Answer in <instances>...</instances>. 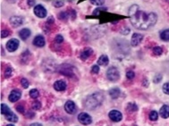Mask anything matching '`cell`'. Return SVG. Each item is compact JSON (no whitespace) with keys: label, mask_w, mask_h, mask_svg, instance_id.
I'll return each instance as SVG.
<instances>
[{"label":"cell","mask_w":169,"mask_h":126,"mask_svg":"<svg viewBox=\"0 0 169 126\" xmlns=\"http://www.w3.org/2000/svg\"><path fill=\"white\" fill-rule=\"evenodd\" d=\"M149 119H150L151 121H157L158 118H159V114H158L157 111H151V112L149 113Z\"/></svg>","instance_id":"obj_24"},{"label":"cell","mask_w":169,"mask_h":126,"mask_svg":"<svg viewBox=\"0 0 169 126\" xmlns=\"http://www.w3.org/2000/svg\"><path fill=\"white\" fill-rule=\"evenodd\" d=\"M78 121L81 124H84V125H89L92 123L91 117L87 113H81L78 116Z\"/></svg>","instance_id":"obj_5"},{"label":"cell","mask_w":169,"mask_h":126,"mask_svg":"<svg viewBox=\"0 0 169 126\" xmlns=\"http://www.w3.org/2000/svg\"><path fill=\"white\" fill-rule=\"evenodd\" d=\"M16 110H17L19 113H21V114H23V113H24L25 108H24V107H23L22 105H18V106L16 107Z\"/></svg>","instance_id":"obj_38"},{"label":"cell","mask_w":169,"mask_h":126,"mask_svg":"<svg viewBox=\"0 0 169 126\" xmlns=\"http://www.w3.org/2000/svg\"><path fill=\"white\" fill-rule=\"evenodd\" d=\"M11 111L10 108L8 107L7 105H6V104H1V114L3 115V116H7L8 114H10Z\"/></svg>","instance_id":"obj_20"},{"label":"cell","mask_w":169,"mask_h":126,"mask_svg":"<svg viewBox=\"0 0 169 126\" xmlns=\"http://www.w3.org/2000/svg\"><path fill=\"white\" fill-rule=\"evenodd\" d=\"M160 39L164 41H168L169 40V29L165 30L160 33Z\"/></svg>","instance_id":"obj_22"},{"label":"cell","mask_w":169,"mask_h":126,"mask_svg":"<svg viewBox=\"0 0 169 126\" xmlns=\"http://www.w3.org/2000/svg\"><path fill=\"white\" fill-rule=\"evenodd\" d=\"M27 3L29 6H33L35 4V0H27Z\"/></svg>","instance_id":"obj_42"},{"label":"cell","mask_w":169,"mask_h":126,"mask_svg":"<svg viewBox=\"0 0 169 126\" xmlns=\"http://www.w3.org/2000/svg\"><path fill=\"white\" fill-rule=\"evenodd\" d=\"M60 73L65 75V76H67V77H73V71L72 69V66L69 65H63L59 70Z\"/></svg>","instance_id":"obj_6"},{"label":"cell","mask_w":169,"mask_h":126,"mask_svg":"<svg viewBox=\"0 0 169 126\" xmlns=\"http://www.w3.org/2000/svg\"><path fill=\"white\" fill-rule=\"evenodd\" d=\"M93 53V50L90 48H85L81 52V55H80V57L81 60H86L90 57V55Z\"/></svg>","instance_id":"obj_14"},{"label":"cell","mask_w":169,"mask_h":126,"mask_svg":"<svg viewBox=\"0 0 169 126\" xmlns=\"http://www.w3.org/2000/svg\"><path fill=\"white\" fill-rule=\"evenodd\" d=\"M107 10V8H104V7H98L97 9L95 10L94 12H93V14H100V12L101 11H106Z\"/></svg>","instance_id":"obj_39"},{"label":"cell","mask_w":169,"mask_h":126,"mask_svg":"<svg viewBox=\"0 0 169 126\" xmlns=\"http://www.w3.org/2000/svg\"><path fill=\"white\" fill-rule=\"evenodd\" d=\"M134 76H135V74H134V72H132V71H129L126 73V77L129 80H132Z\"/></svg>","instance_id":"obj_37"},{"label":"cell","mask_w":169,"mask_h":126,"mask_svg":"<svg viewBox=\"0 0 169 126\" xmlns=\"http://www.w3.org/2000/svg\"><path fill=\"white\" fill-rule=\"evenodd\" d=\"M152 52H153V55H155V56H160L163 53V49H161L160 47H155L153 49Z\"/></svg>","instance_id":"obj_27"},{"label":"cell","mask_w":169,"mask_h":126,"mask_svg":"<svg viewBox=\"0 0 169 126\" xmlns=\"http://www.w3.org/2000/svg\"><path fill=\"white\" fill-rule=\"evenodd\" d=\"M9 34H10V32H9L7 30H3L1 31V38H2V39L6 38L7 36H9Z\"/></svg>","instance_id":"obj_35"},{"label":"cell","mask_w":169,"mask_h":126,"mask_svg":"<svg viewBox=\"0 0 169 126\" xmlns=\"http://www.w3.org/2000/svg\"><path fill=\"white\" fill-rule=\"evenodd\" d=\"M54 89L57 91H64L66 89V83L64 81H57L54 83Z\"/></svg>","instance_id":"obj_15"},{"label":"cell","mask_w":169,"mask_h":126,"mask_svg":"<svg viewBox=\"0 0 169 126\" xmlns=\"http://www.w3.org/2000/svg\"><path fill=\"white\" fill-rule=\"evenodd\" d=\"M91 73H93V74H98L99 73H100V67H99V65H93L92 68H91Z\"/></svg>","instance_id":"obj_33"},{"label":"cell","mask_w":169,"mask_h":126,"mask_svg":"<svg viewBox=\"0 0 169 126\" xmlns=\"http://www.w3.org/2000/svg\"><path fill=\"white\" fill-rule=\"evenodd\" d=\"M6 119L8 121V122H12V123H16L18 121V117L16 116L15 114H14L13 112H11L10 114H8L7 116H6Z\"/></svg>","instance_id":"obj_21"},{"label":"cell","mask_w":169,"mask_h":126,"mask_svg":"<svg viewBox=\"0 0 169 126\" xmlns=\"http://www.w3.org/2000/svg\"><path fill=\"white\" fill-rule=\"evenodd\" d=\"M19 40L16 39H11L6 43V49L10 52H14L19 48Z\"/></svg>","instance_id":"obj_9"},{"label":"cell","mask_w":169,"mask_h":126,"mask_svg":"<svg viewBox=\"0 0 169 126\" xmlns=\"http://www.w3.org/2000/svg\"><path fill=\"white\" fill-rule=\"evenodd\" d=\"M63 41H64V38H63V36L62 35H57V37L55 38V42L57 43V44H61V43H63Z\"/></svg>","instance_id":"obj_32"},{"label":"cell","mask_w":169,"mask_h":126,"mask_svg":"<svg viewBox=\"0 0 169 126\" xmlns=\"http://www.w3.org/2000/svg\"><path fill=\"white\" fill-rule=\"evenodd\" d=\"M107 77L109 80L110 81H117L118 79L120 78V73L118 69L115 66L108 68V70L107 71Z\"/></svg>","instance_id":"obj_3"},{"label":"cell","mask_w":169,"mask_h":126,"mask_svg":"<svg viewBox=\"0 0 169 126\" xmlns=\"http://www.w3.org/2000/svg\"><path fill=\"white\" fill-rule=\"evenodd\" d=\"M30 29H27V28H24V29H22L19 32V36L22 40H26V39H29V37L30 36Z\"/></svg>","instance_id":"obj_16"},{"label":"cell","mask_w":169,"mask_h":126,"mask_svg":"<svg viewBox=\"0 0 169 126\" xmlns=\"http://www.w3.org/2000/svg\"><path fill=\"white\" fill-rule=\"evenodd\" d=\"M143 39V36L140 33H133L132 37V40H131V43H132V47H137L140 43L141 42V40Z\"/></svg>","instance_id":"obj_11"},{"label":"cell","mask_w":169,"mask_h":126,"mask_svg":"<svg viewBox=\"0 0 169 126\" xmlns=\"http://www.w3.org/2000/svg\"><path fill=\"white\" fill-rule=\"evenodd\" d=\"M34 14L39 18H45L48 14V12L43 6L38 5L34 7Z\"/></svg>","instance_id":"obj_4"},{"label":"cell","mask_w":169,"mask_h":126,"mask_svg":"<svg viewBox=\"0 0 169 126\" xmlns=\"http://www.w3.org/2000/svg\"><path fill=\"white\" fill-rule=\"evenodd\" d=\"M40 107H41V104H40V101H34L33 102V104H32V109H34V110H39L40 109Z\"/></svg>","instance_id":"obj_31"},{"label":"cell","mask_w":169,"mask_h":126,"mask_svg":"<svg viewBox=\"0 0 169 126\" xmlns=\"http://www.w3.org/2000/svg\"><path fill=\"white\" fill-rule=\"evenodd\" d=\"M45 39H44V37L43 36H40V35H38V36H36L34 39H33V44L36 46V47H38V48H42V47H44L45 46Z\"/></svg>","instance_id":"obj_13"},{"label":"cell","mask_w":169,"mask_h":126,"mask_svg":"<svg viewBox=\"0 0 169 126\" xmlns=\"http://www.w3.org/2000/svg\"><path fill=\"white\" fill-rule=\"evenodd\" d=\"M167 1H168V2H169V0H167Z\"/></svg>","instance_id":"obj_44"},{"label":"cell","mask_w":169,"mask_h":126,"mask_svg":"<svg viewBox=\"0 0 169 126\" xmlns=\"http://www.w3.org/2000/svg\"><path fill=\"white\" fill-rule=\"evenodd\" d=\"M21 84H22V86L24 88V89H27V88H29V86H30L29 81H28L27 79H25V78H22V79Z\"/></svg>","instance_id":"obj_28"},{"label":"cell","mask_w":169,"mask_h":126,"mask_svg":"<svg viewBox=\"0 0 169 126\" xmlns=\"http://www.w3.org/2000/svg\"><path fill=\"white\" fill-rule=\"evenodd\" d=\"M12 73H13V69L11 67H7L6 69V71H5L4 75H5L6 78H9L10 76H12Z\"/></svg>","instance_id":"obj_30"},{"label":"cell","mask_w":169,"mask_h":126,"mask_svg":"<svg viewBox=\"0 0 169 126\" xmlns=\"http://www.w3.org/2000/svg\"><path fill=\"white\" fill-rule=\"evenodd\" d=\"M10 23L13 27H19L23 23V19L20 16H13L10 18Z\"/></svg>","instance_id":"obj_12"},{"label":"cell","mask_w":169,"mask_h":126,"mask_svg":"<svg viewBox=\"0 0 169 126\" xmlns=\"http://www.w3.org/2000/svg\"><path fill=\"white\" fill-rule=\"evenodd\" d=\"M161 79H162V75H160V74H157L155 78H154V82L155 83H159V81H161Z\"/></svg>","instance_id":"obj_40"},{"label":"cell","mask_w":169,"mask_h":126,"mask_svg":"<svg viewBox=\"0 0 169 126\" xmlns=\"http://www.w3.org/2000/svg\"><path fill=\"white\" fill-rule=\"evenodd\" d=\"M108 116H109L110 120L112 122H115V123H118L120 121H122L123 119V115L122 113L117 111V110H112L110 111L109 114H108Z\"/></svg>","instance_id":"obj_8"},{"label":"cell","mask_w":169,"mask_h":126,"mask_svg":"<svg viewBox=\"0 0 169 126\" xmlns=\"http://www.w3.org/2000/svg\"><path fill=\"white\" fill-rule=\"evenodd\" d=\"M106 0H91V3L96 5V6H101L105 3Z\"/></svg>","instance_id":"obj_36"},{"label":"cell","mask_w":169,"mask_h":126,"mask_svg":"<svg viewBox=\"0 0 169 126\" xmlns=\"http://www.w3.org/2000/svg\"><path fill=\"white\" fill-rule=\"evenodd\" d=\"M131 23L139 30H148L153 27L158 21V16L155 13H147L145 11L140 10L137 5H133L130 7L129 11Z\"/></svg>","instance_id":"obj_1"},{"label":"cell","mask_w":169,"mask_h":126,"mask_svg":"<svg viewBox=\"0 0 169 126\" xmlns=\"http://www.w3.org/2000/svg\"><path fill=\"white\" fill-rule=\"evenodd\" d=\"M163 91L165 94L169 95V82H167L163 85Z\"/></svg>","instance_id":"obj_34"},{"label":"cell","mask_w":169,"mask_h":126,"mask_svg":"<svg viewBox=\"0 0 169 126\" xmlns=\"http://www.w3.org/2000/svg\"><path fill=\"white\" fill-rule=\"evenodd\" d=\"M108 63H109V60H108V56L106 55H102L98 60V65H108Z\"/></svg>","instance_id":"obj_18"},{"label":"cell","mask_w":169,"mask_h":126,"mask_svg":"<svg viewBox=\"0 0 169 126\" xmlns=\"http://www.w3.org/2000/svg\"><path fill=\"white\" fill-rule=\"evenodd\" d=\"M159 114L162 118H168L169 117V106L167 105H164L162 106V107L160 108V111H159Z\"/></svg>","instance_id":"obj_17"},{"label":"cell","mask_w":169,"mask_h":126,"mask_svg":"<svg viewBox=\"0 0 169 126\" xmlns=\"http://www.w3.org/2000/svg\"><path fill=\"white\" fill-rule=\"evenodd\" d=\"M109 95L113 99H116L120 96V89L117 88L111 89L109 90Z\"/></svg>","instance_id":"obj_19"},{"label":"cell","mask_w":169,"mask_h":126,"mask_svg":"<svg viewBox=\"0 0 169 126\" xmlns=\"http://www.w3.org/2000/svg\"><path fill=\"white\" fill-rule=\"evenodd\" d=\"M104 101V96L100 92H96L90 95L84 101V107L89 110H94L100 107Z\"/></svg>","instance_id":"obj_2"},{"label":"cell","mask_w":169,"mask_h":126,"mask_svg":"<svg viewBox=\"0 0 169 126\" xmlns=\"http://www.w3.org/2000/svg\"><path fill=\"white\" fill-rule=\"evenodd\" d=\"M65 110L69 115H74L76 113V111H77V107H76V105L74 104L73 101L69 100L65 105Z\"/></svg>","instance_id":"obj_7"},{"label":"cell","mask_w":169,"mask_h":126,"mask_svg":"<svg viewBox=\"0 0 169 126\" xmlns=\"http://www.w3.org/2000/svg\"><path fill=\"white\" fill-rule=\"evenodd\" d=\"M25 116L27 117V118H33L35 116H34V113H32V112H28L27 115H25Z\"/></svg>","instance_id":"obj_41"},{"label":"cell","mask_w":169,"mask_h":126,"mask_svg":"<svg viewBox=\"0 0 169 126\" xmlns=\"http://www.w3.org/2000/svg\"><path fill=\"white\" fill-rule=\"evenodd\" d=\"M22 97V92H21V90L19 89H14V90H12L10 93V95H9V97H8V99H9V101L10 102H13V103H14V102H16L17 100H19Z\"/></svg>","instance_id":"obj_10"},{"label":"cell","mask_w":169,"mask_h":126,"mask_svg":"<svg viewBox=\"0 0 169 126\" xmlns=\"http://www.w3.org/2000/svg\"><path fill=\"white\" fill-rule=\"evenodd\" d=\"M30 125H31V126H36V125L40 126V125H42V124H37V123H35V124H31Z\"/></svg>","instance_id":"obj_43"},{"label":"cell","mask_w":169,"mask_h":126,"mask_svg":"<svg viewBox=\"0 0 169 126\" xmlns=\"http://www.w3.org/2000/svg\"><path fill=\"white\" fill-rule=\"evenodd\" d=\"M64 1H62V0H56V1H54L53 2V6H55V7H57V8H59V7H62L63 6H64Z\"/></svg>","instance_id":"obj_29"},{"label":"cell","mask_w":169,"mask_h":126,"mask_svg":"<svg viewBox=\"0 0 169 126\" xmlns=\"http://www.w3.org/2000/svg\"><path fill=\"white\" fill-rule=\"evenodd\" d=\"M127 110H129L131 112H135L138 110V107L134 103H129L127 105Z\"/></svg>","instance_id":"obj_25"},{"label":"cell","mask_w":169,"mask_h":126,"mask_svg":"<svg viewBox=\"0 0 169 126\" xmlns=\"http://www.w3.org/2000/svg\"><path fill=\"white\" fill-rule=\"evenodd\" d=\"M40 96V92H39V90L38 89H32L30 91V97L31 98H33V99H36L37 97Z\"/></svg>","instance_id":"obj_23"},{"label":"cell","mask_w":169,"mask_h":126,"mask_svg":"<svg viewBox=\"0 0 169 126\" xmlns=\"http://www.w3.org/2000/svg\"><path fill=\"white\" fill-rule=\"evenodd\" d=\"M68 17H69V13H67V12H61L58 14L59 20H67Z\"/></svg>","instance_id":"obj_26"}]
</instances>
